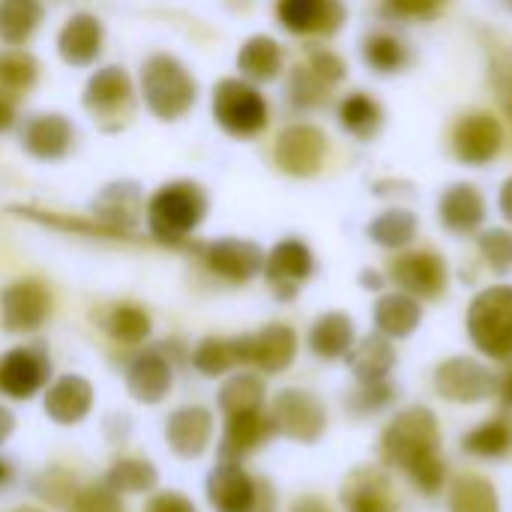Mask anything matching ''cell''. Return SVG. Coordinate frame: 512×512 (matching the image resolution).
<instances>
[{
	"mask_svg": "<svg viewBox=\"0 0 512 512\" xmlns=\"http://www.w3.org/2000/svg\"><path fill=\"white\" fill-rule=\"evenodd\" d=\"M207 210L210 201L204 186H198L195 180H171L159 186L144 207L147 231L165 246H183L201 228Z\"/></svg>",
	"mask_w": 512,
	"mask_h": 512,
	"instance_id": "6da1fadb",
	"label": "cell"
},
{
	"mask_svg": "<svg viewBox=\"0 0 512 512\" xmlns=\"http://www.w3.org/2000/svg\"><path fill=\"white\" fill-rule=\"evenodd\" d=\"M141 96L153 117L174 123L195 108L198 84L177 57L150 54L141 66Z\"/></svg>",
	"mask_w": 512,
	"mask_h": 512,
	"instance_id": "7a4b0ae2",
	"label": "cell"
},
{
	"mask_svg": "<svg viewBox=\"0 0 512 512\" xmlns=\"http://www.w3.org/2000/svg\"><path fill=\"white\" fill-rule=\"evenodd\" d=\"M441 453V426L432 408L411 405L399 411L381 432V462L411 471L417 462Z\"/></svg>",
	"mask_w": 512,
	"mask_h": 512,
	"instance_id": "3957f363",
	"label": "cell"
},
{
	"mask_svg": "<svg viewBox=\"0 0 512 512\" xmlns=\"http://www.w3.org/2000/svg\"><path fill=\"white\" fill-rule=\"evenodd\" d=\"M468 336L474 348L498 363L512 360V285L483 288L468 306Z\"/></svg>",
	"mask_w": 512,
	"mask_h": 512,
	"instance_id": "277c9868",
	"label": "cell"
},
{
	"mask_svg": "<svg viewBox=\"0 0 512 512\" xmlns=\"http://www.w3.org/2000/svg\"><path fill=\"white\" fill-rule=\"evenodd\" d=\"M207 501L216 512H276L279 498L267 477H255L243 462L219 459L207 474Z\"/></svg>",
	"mask_w": 512,
	"mask_h": 512,
	"instance_id": "5b68a950",
	"label": "cell"
},
{
	"mask_svg": "<svg viewBox=\"0 0 512 512\" xmlns=\"http://www.w3.org/2000/svg\"><path fill=\"white\" fill-rule=\"evenodd\" d=\"M213 120L231 138H255L267 129L270 108L252 81L222 78L213 90Z\"/></svg>",
	"mask_w": 512,
	"mask_h": 512,
	"instance_id": "8992f818",
	"label": "cell"
},
{
	"mask_svg": "<svg viewBox=\"0 0 512 512\" xmlns=\"http://www.w3.org/2000/svg\"><path fill=\"white\" fill-rule=\"evenodd\" d=\"M270 417L276 423V435L297 444H318L327 432V408L321 399L300 387H285L273 396Z\"/></svg>",
	"mask_w": 512,
	"mask_h": 512,
	"instance_id": "52a82bcc",
	"label": "cell"
},
{
	"mask_svg": "<svg viewBox=\"0 0 512 512\" xmlns=\"http://www.w3.org/2000/svg\"><path fill=\"white\" fill-rule=\"evenodd\" d=\"M240 366H252L264 375H282L297 360V333L288 324H267L258 333L234 336Z\"/></svg>",
	"mask_w": 512,
	"mask_h": 512,
	"instance_id": "ba28073f",
	"label": "cell"
},
{
	"mask_svg": "<svg viewBox=\"0 0 512 512\" xmlns=\"http://www.w3.org/2000/svg\"><path fill=\"white\" fill-rule=\"evenodd\" d=\"M435 393L453 405H480L495 396V372L474 357H450L435 369Z\"/></svg>",
	"mask_w": 512,
	"mask_h": 512,
	"instance_id": "9c48e42d",
	"label": "cell"
},
{
	"mask_svg": "<svg viewBox=\"0 0 512 512\" xmlns=\"http://www.w3.org/2000/svg\"><path fill=\"white\" fill-rule=\"evenodd\" d=\"M51 315V291L39 279H18L0 291V330L12 336L36 333Z\"/></svg>",
	"mask_w": 512,
	"mask_h": 512,
	"instance_id": "30bf717a",
	"label": "cell"
},
{
	"mask_svg": "<svg viewBox=\"0 0 512 512\" xmlns=\"http://www.w3.org/2000/svg\"><path fill=\"white\" fill-rule=\"evenodd\" d=\"M312 273H315V255L297 237L279 240L264 258V279L276 294V300L282 303H291L300 294V288L312 279Z\"/></svg>",
	"mask_w": 512,
	"mask_h": 512,
	"instance_id": "8fae6325",
	"label": "cell"
},
{
	"mask_svg": "<svg viewBox=\"0 0 512 512\" xmlns=\"http://www.w3.org/2000/svg\"><path fill=\"white\" fill-rule=\"evenodd\" d=\"M48 378L51 357L45 345H21L0 357V393L15 402H27L42 393L48 387Z\"/></svg>",
	"mask_w": 512,
	"mask_h": 512,
	"instance_id": "7c38bea8",
	"label": "cell"
},
{
	"mask_svg": "<svg viewBox=\"0 0 512 512\" xmlns=\"http://www.w3.org/2000/svg\"><path fill=\"white\" fill-rule=\"evenodd\" d=\"M198 252L210 273L234 285L252 282L255 276L264 273V258H267L264 249L243 237H219V240L204 243Z\"/></svg>",
	"mask_w": 512,
	"mask_h": 512,
	"instance_id": "4fadbf2b",
	"label": "cell"
},
{
	"mask_svg": "<svg viewBox=\"0 0 512 512\" xmlns=\"http://www.w3.org/2000/svg\"><path fill=\"white\" fill-rule=\"evenodd\" d=\"M327 156V135L318 126L294 123L279 132L273 159L291 177H315Z\"/></svg>",
	"mask_w": 512,
	"mask_h": 512,
	"instance_id": "5bb4252c",
	"label": "cell"
},
{
	"mask_svg": "<svg viewBox=\"0 0 512 512\" xmlns=\"http://www.w3.org/2000/svg\"><path fill=\"white\" fill-rule=\"evenodd\" d=\"M90 216L111 228L120 240L132 237L144 216V192L135 180H114L99 189V195L90 201Z\"/></svg>",
	"mask_w": 512,
	"mask_h": 512,
	"instance_id": "9a60e30c",
	"label": "cell"
},
{
	"mask_svg": "<svg viewBox=\"0 0 512 512\" xmlns=\"http://www.w3.org/2000/svg\"><path fill=\"white\" fill-rule=\"evenodd\" d=\"M390 279L411 297L417 300H435L447 291L450 270L447 261L438 252L420 249V252H405L390 264Z\"/></svg>",
	"mask_w": 512,
	"mask_h": 512,
	"instance_id": "2e32d148",
	"label": "cell"
},
{
	"mask_svg": "<svg viewBox=\"0 0 512 512\" xmlns=\"http://www.w3.org/2000/svg\"><path fill=\"white\" fill-rule=\"evenodd\" d=\"M279 24L297 36H333L342 30L348 9L342 0H279Z\"/></svg>",
	"mask_w": 512,
	"mask_h": 512,
	"instance_id": "e0dca14e",
	"label": "cell"
},
{
	"mask_svg": "<svg viewBox=\"0 0 512 512\" xmlns=\"http://www.w3.org/2000/svg\"><path fill=\"white\" fill-rule=\"evenodd\" d=\"M81 102L99 120H117V126H120L123 117L132 108V78H129V72L123 66L96 69L84 84V99Z\"/></svg>",
	"mask_w": 512,
	"mask_h": 512,
	"instance_id": "ac0fdd59",
	"label": "cell"
},
{
	"mask_svg": "<svg viewBox=\"0 0 512 512\" xmlns=\"http://www.w3.org/2000/svg\"><path fill=\"white\" fill-rule=\"evenodd\" d=\"M174 387V366L165 351L144 348L126 366V390L141 405H159Z\"/></svg>",
	"mask_w": 512,
	"mask_h": 512,
	"instance_id": "d6986e66",
	"label": "cell"
},
{
	"mask_svg": "<svg viewBox=\"0 0 512 512\" xmlns=\"http://www.w3.org/2000/svg\"><path fill=\"white\" fill-rule=\"evenodd\" d=\"M501 147H504V129L486 111L465 114L453 129V150L465 165H489L501 153Z\"/></svg>",
	"mask_w": 512,
	"mask_h": 512,
	"instance_id": "ffe728a7",
	"label": "cell"
},
{
	"mask_svg": "<svg viewBox=\"0 0 512 512\" xmlns=\"http://www.w3.org/2000/svg\"><path fill=\"white\" fill-rule=\"evenodd\" d=\"M276 435V423L270 411H249V414H234L225 417L222 441H219V459L225 462H243L261 447H267Z\"/></svg>",
	"mask_w": 512,
	"mask_h": 512,
	"instance_id": "44dd1931",
	"label": "cell"
},
{
	"mask_svg": "<svg viewBox=\"0 0 512 512\" xmlns=\"http://www.w3.org/2000/svg\"><path fill=\"white\" fill-rule=\"evenodd\" d=\"M165 441L180 459H201L213 441V414L204 405H183L168 414Z\"/></svg>",
	"mask_w": 512,
	"mask_h": 512,
	"instance_id": "7402d4cb",
	"label": "cell"
},
{
	"mask_svg": "<svg viewBox=\"0 0 512 512\" xmlns=\"http://www.w3.org/2000/svg\"><path fill=\"white\" fill-rule=\"evenodd\" d=\"M72 144H75V129H72L69 117H63L57 111L33 114L21 129V147L39 162L63 159L72 150Z\"/></svg>",
	"mask_w": 512,
	"mask_h": 512,
	"instance_id": "603a6c76",
	"label": "cell"
},
{
	"mask_svg": "<svg viewBox=\"0 0 512 512\" xmlns=\"http://www.w3.org/2000/svg\"><path fill=\"white\" fill-rule=\"evenodd\" d=\"M93 384L81 375H60L54 384L45 387L42 408L51 423L57 426H78L93 411Z\"/></svg>",
	"mask_w": 512,
	"mask_h": 512,
	"instance_id": "cb8c5ba5",
	"label": "cell"
},
{
	"mask_svg": "<svg viewBox=\"0 0 512 512\" xmlns=\"http://www.w3.org/2000/svg\"><path fill=\"white\" fill-rule=\"evenodd\" d=\"M345 512H396V492L381 468H354L339 492Z\"/></svg>",
	"mask_w": 512,
	"mask_h": 512,
	"instance_id": "d4e9b609",
	"label": "cell"
},
{
	"mask_svg": "<svg viewBox=\"0 0 512 512\" xmlns=\"http://www.w3.org/2000/svg\"><path fill=\"white\" fill-rule=\"evenodd\" d=\"M105 27L93 12H75L57 33V54L69 66H93L102 54Z\"/></svg>",
	"mask_w": 512,
	"mask_h": 512,
	"instance_id": "484cf974",
	"label": "cell"
},
{
	"mask_svg": "<svg viewBox=\"0 0 512 512\" xmlns=\"http://www.w3.org/2000/svg\"><path fill=\"white\" fill-rule=\"evenodd\" d=\"M438 219L450 234H474L486 222V198L474 183H453L438 201Z\"/></svg>",
	"mask_w": 512,
	"mask_h": 512,
	"instance_id": "4316f807",
	"label": "cell"
},
{
	"mask_svg": "<svg viewBox=\"0 0 512 512\" xmlns=\"http://www.w3.org/2000/svg\"><path fill=\"white\" fill-rule=\"evenodd\" d=\"M351 375L357 378V384H375V381H387L393 366H396V348L393 339L381 336V333H369L363 339L354 342V348L345 357Z\"/></svg>",
	"mask_w": 512,
	"mask_h": 512,
	"instance_id": "83f0119b",
	"label": "cell"
},
{
	"mask_svg": "<svg viewBox=\"0 0 512 512\" xmlns=\"http://www.w3.org/2000/svg\"><path fill=\"white\" fill-rule=\"evenodd\" d=\"M354 342H357V327H354V318L345 312H324L309 327V351L318 360H327V363L345 360Z\"/></svg>",
	"mask_w": 512,
	"mask_h": 512,
	"instance_id": "f1b7e54d",
	"label": "cell"
},
{
	"mask_svg": "<svg viewBox=\"0 0 512 512\" xmlns=\"http://www.w3.org/2000/svg\"><path fill=\"white\" fill-rule=\"evenodd\" d=\"M375 330L387 339H408L417 333L420 321H423V306L417 297L396 291V294H384L375 303Z\"/></svg>",
	"mask_w": 512,
	"mask_h": 512,
	"instance_id": "f546056e",
	"label": "cell"
},
{
	"mask_svg": "<svg viewBox=\"0 0 512 512\" xmlns=\"http://www.w3.org/2000/svg\"><path fill=\"white\" fill-rule=\"evenodd\" d=\"M282 63H285V54H282V45L273 39V36H249L240 51H237V69L246 81L252 84H267L273 81L279 72H282Z\"/></svg>",
	"mask_w": 512,
	"mask_h": 512,
	"instance_id": "4dcf8cb0",
	"label": "cell"
},
{
	"mask_svg": "<svg viewBox=\"0 0 512 512\" xmlns=\"http://www.w3.org/2000/svg\"><path fill=\"white\" fill-rule=\"evenodd\" d=\"M216 402H219V411L225 417L249 414V411H264V405H267V384L255 372H237V375H231L219 387Z\"/></svg>",
	"mask_w": 512,
	"mask_h": 512,
	"instance_id": "1f68e13d",
	"label": "cell"
},
{
	"mask_svg": "<svg viewBox=\"0 0 512 512\" xmlns=\"http://www.w3.org/2000/svg\"><path fill=\"white\" fill-rule=\"evenodd\" d=\"M450 512H501V498L492 480L480 474H459L447 492Z\"/></svg>",
	"mask_w": 512,
	"mask_h": 512,
	"instance_id": "d6a6232c",
	"label": "cell"
},
{
	"mask_svg": "<svg viewBox=\"0 0 512 512\" xmlns=\"http://www.w3.org/2000/svg\"><path fill=\"white\" fill-rule=\"evenodd\" d=\"M39 0H0V42L9 48H21L42 24Z\"/></svg>",
	"mask_w": 512,
	"mask_h": 512,
	"instance_id": "836d02e7",
	"label": "cell"
},
{
	"mask_svg": "<svg viewBox=\"0 0 512 512\" xmlns=\"http://www.w3.org/2000/svg\"><path fill=\"white\" fill-rule=\"evenodd\" d=\"M339 126L360 141H372L384 126V111L369 93H351L339 102Z\"/></svg>",
	"mask_w": 512,
	"mask_h": 512,
	"instance_id": "e575fe53",
	"label": "cell"
},
{
	"mask_svg": "<svg viewBox=\"0 0 512 512\" xmlns=\"http://www.w3.org/2000/svg\"><path fill=\"white\" fill-rule=\"evenodd\" d=\"M105 486L111 492H117L120 498L123 495H144V492H153L159 486V471L153 462L147 459H117L108 474H105Z\"/></svg>",
	"mask_w": 512,
	"mask_h": 512,
	"instance_id": "d590c367",
	"label": "cell"
},
{
	"mask_svg": "<svg viewBox=\"0 0 512 512\" xmlns=\"http://www.w3.org/2000/svg\"><path fill=\"white\" fill-rule=\"evenodd\" d=\"M102 327H105V333H108L114 342L132 345V348H135V345H144V342L150 339L153 321H150V315H147L141 306H135V303H120V306L108 309Z\"/></svg>",
	"mask_w": 512,
	"mask_h": 512,
	"instance_id": "8d00e7d4",
	"label": "cell"
},
{
	"mask_svg": "<svg viewBox=\"0 0 512 512\" xmlns=\"http://www.w3.org/2000/svg\"><path fill=\"white\" fill-rule=\"evenodd\" d=\"M512 447V426L504 420H486L462 435V450L477 459H501Z\"/></svg>",
	"mask_w": 512,
	"mask_h": 512,
	"instance_id": "74e56055",
	"label": "cell"
},
{
	"mask_svg": "<svg viewBox=\"0 0 512 512\" xmlns=\"http://www.w3.org/2000/svg\"><path fill=\"white\" fill-rule=\"evenodd\" d=\"M369 237L381 249H405L417 237V216L411 210H384L369 222Z\"/></svg>",
	"mask_w": 512,
	"mask_h": 512,
	"instance_id": "f35d334b",
	"label": "cell"
},
{
	"mask_svg": "<svg viewBox=\"0 0 512 512\" xmlns=\"http://www.w3.org/2000/svg\"><path fill=\"white\" fill-rule=\"evenodd\" d=\"M192 366L204 375V378H222L231 369L240 366L237 360V348L234 339H219V336H207L195 345L192 351Z\"/></svg>",
	"mask_w": 512,
	"mask_h": 512,
	"instance_id": "ab89813d",
	"label": "cell"
},
{
	"mask_svg": "<svg viewBox=\"0 0 512 512\" xmlns=\"http://www.w3.org/2000/svg\"><path fill=\"white\" fill-rule=\"evenodd\" d=\"M363 60L366 66H372L381 75H393L399 69H405L408 63V48L402 39H396L393 33H372L363 42Z\"/></svg>",
	"mask_w": 512,
	"mask_h": 512,
	"instance_id": "60d3db41",
	"label": "cell"
},
{
	"mask_svg": "<svg viewBox=\"0 0 512 512\" xmlns=\"http://www.w3.org/2000/svg\"><path fill=\"white\" fill-rule=\"evenodd\" d=\"M39 78V63L30 51H6L0 54V87L6 93H24L36 84Z\"/></svg>",
	"mask_w": 512,
	"mask_h": 512,
	"instance_id": "b9f144b4",
	"label": "cell"
},
{
	"mask_svg": "<svg viewBox=\"0 0 512 512\" xmlns=\"http://www.w3.org/2000/svg\"><path fill=\"white\" fill-rule=\"evenodd\" d=\"M396 402V387L387 381H375V384H357L348 396H345V411L354 417H372L387 411Z\"/></svg>",
	"mask_w": 512,
	"mask_h": 512,
	"instance_id": "7bdbcfd3",
	"label": "cell"
},
{
	"mask_svg": "<svg viewBox=\"0 0 512 512\" xmlns=\"http://www.w3.org/2000/svg\"><path fill=\"white\" fill-rule=\"evenodd\" d=\"M327 84L309 69V66H297L288 78V99L294 108H318L327 99Z\"/></svg>",
	"mask_w": 512,
	"mask_h": 512,
	"instance_id": "ee69618b",
	"label": "cell"
},
{
	"mask_svg": "<svg viewBox=\"0 0 512 512\" xmlns=\"http://www.w3.org/2000/svg\"><path fill=\"white\" fill-rule=\"evenodd\" d=\"M480 252L495 273H501V276L512 273V231H507V228L483 231L480 234Z\"/></svg>",
	"mask_w": 512,
	"mask_h": 512,
	"instance_id": "f6af8a7d",
	"label": "cell"
},
{
	"mask_svg": "<svg viewBox=\"0 0 512 512\" xmlns=\"http://www.w3.org/2000/svg\"><path fill=\"white\" fill-rule=\"evenodd\" d=\"M405 474H408V480H411V486H414L417 492L435 498V495L444 489V483H447V462H444V456L438 453V456H429V459L417 462V465H414L411 471H405Z\"/></svg>",
	"mask_w": 512,
	"mask_h": 512,
	"instance_id": "bcb514c9",
	"label": "cell"
},
{
	"mask_svg": "<svg viewBox=\"0 0 512 512\" xmlns=\"http://www.w3.org/2000/svg\"><path fill=\"white\" fill-rule=\"evenodd\" d=\"M69 512H126V507L117 492H111L105 483H96L75 492V498L69 501Z\"/></svg>",
	"mask_w": 512,
	"mask_h": 512,
	"instance_id": "7dc6e473",
	"label": "cell"
},
{
	"mask_svg": "<svg viewBox=\"0 0 512 512\" xmlns=\"http://www.w3.org/2000/svg\"><path fill=\"white\" fill-rule=\"evenodd\" d=\"M306 66L327 84V87H333V84H339L345 75H348V66H345V60L336 54V51H330V48H309V60H306Z\"/></svg>",
	"mask_w": 512,
	"mask_h": 512,
	"instance_id": "c3c4849f",
	"label": "cell"
},
{
	"mask_svg": "<svg viewBox=\"0 0 512 512\" xmlns=\"http://www.w3.org/2000/svg\"><path fill=\"white\" fill-rule=\"evenodd\" d=\"M492 87H495L501 111L512 123V48L492 57Z\"/></svg>",
	"mask_w": 512,
	"mask_h": 512,
	"instance_id": "681fc988",
	"label": "cell"
},
{
	"mask_svg": "<svg viewBox=\"0 0 512 512\" xmlns=\"http://www.w3.org/2000/svg\"><path fill=\"white\" fill-rule=\"evenodd\" d=\"M447 0H387V9L399 18H432Z\"/></svg>",
	"mask_w": 512,
	"mask_h": 512,
	"instance_id": "f907efd6",
	"label": "cell"
},
{
	"mask_svg": "<svg viewBox=\"0 0 512 512\" xmlns=\"http://www.w3.org/2000/svg\"><path fill=\"white\" fill-rule=\"evenodd\" d=\"M144 512H198V507L192 504V498L180 495V492H156Z\"/></svg>",
	"mask_w": 512,
	"mask_h": 512,
	"instance_id": "816d5d0a",
	"label": "cell"
},
{
	"mask_svg": "<svg viewBox=\"0 0 512 512\" xmlns=\"http://www.w3.org/2000/svg\"><path fill=\"white\" fill-rule=\"evenodd\" d=\"M288 512H333V510H330V504H327L324 498H318V495H300V498H294V504H291V510Z\"/></svg>",
	"mask_w": 512,
	"mask_h": 512,
	"instance_id": "f5cc1de1",
	"label": "cell"
},
{
	"mask_svg": "<svg viewBox=\"0 0 512 512\" xmlns=\"http://www.w3.org/2000/svg\"><path fill=\"white\" fill-rule=\"evenodd\" d=\"M15 117H18V108H15V99L0 93V132L12 129L15 126Z\"/></svg>",
	"mask_w": 512,
	"mask_h": 512,
	"instance_id": "db71d44e",
	"label": "cell"
},
{
	"mask_svg": "<svg viewBox=\"0 0 512 512\" xmlns=\"http://www.w3.org/2000/svg\"><path fill=\"white\" fill-rule=\"evenodd\" d=\"M12 432H15V414L6 405H0V447L12 438Z\"/></svg>",
	"mask_w": 512,
	"mask_h": 512,
	"instance_id": "11a10c76",
	"label": "cell"
},
{
	"mask_svg": "<svg viewBox=\"0 0 512 512\" xmlns=\"http://www.w3.org/2000/svg\"><path fill=\"white\" fill-rule=\"evenodd\" d=\"M495 396H501V402L512 408V366L498 378V390H495Z\"/></svg>",
	"mask_w": 512,
	"mask_h": 512,
	"instance_id": "9f6ffc18",
	"label": "cell"
},
{
	"mask_svg": "<svg viewBox=\"0 0 512 512\" xmlns=\"http://www.w3.org/2000/svg\"><path fill=\"white\" fill-rule=\"evenodd\" d=\"M498 207L504 213V219L512 222V177H507V183L501 186V195H498Z\"/></svg>",
	"mask_w": 512,
	"mask_h": 512,
	"instance_id": "6f0895ef",
	"label": "cell"
},
{
	"mask_svg": "<svg viewBox=\"0 0 512 512\" xmlns=\"http://www.w3.org/2000/svg\"><path fill=\"white\" fill-rule=\"evenodd\" d=\"M360 285H363L366 291H381V288H384V276H381L378 270H363V273H360Z\"/></svg>",
	"mask_w": 512,
	"mask_h": 512,
	"instance_id": "680465c9",
	"label": "cell"
},
{
	"mask_svg": "<svg viewBox=\"0 0 512 512\" xmlns=\"http://www.w3.org/2000/svg\"><path fill=\"white\" fill-rule=\"evenodd\" d=\"M9 480H12V465L0 459V486H9Z\"/></svg>",
	"mask_w": 512,
	"mask_h": 512,
	"instance_id": "91938a15",
	"label": "cell"
},
{
	"mask_svg": "<svg viewBox=\"0 0 512 512\" xmlns=\"http://www.w3.org/2000/svg\"><path fill=\"white\" fill-rule=\"evenodd\" d=\"M15 512H42V510H33V507H21V510H15Z\"/></svg>",
	"mask_w": 512,
	"mask_h": 512,
	"instance_id": "94428289",
	"label": "cell"
},
{
	"mask_svg": "<svg viewBox=\"0 0 512 512\" xmlns=\"http://www.w3.org/2000/svg\"><path fill=\"white\" fill-rule=\"evenodd\" d=\"M510 3H512V0H510Z\"/></svg>",
	"mask_w": 512,
	"mask_h": 512,
	"instance_id": "6125c7cd",
	"label": "cell"
}]
</instances>
